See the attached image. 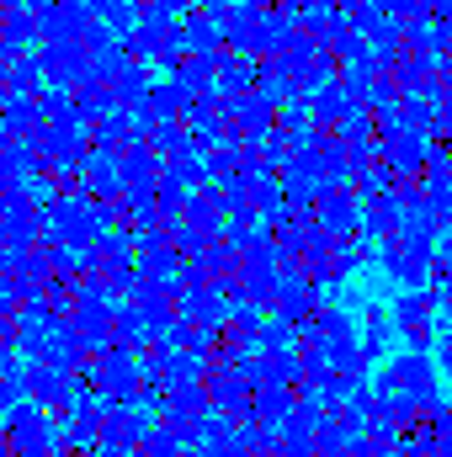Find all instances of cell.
<instances>
[{
	"mask_svg": "<svg viewBox=\"0 0 452 457\" xmlns=\"http://www.w3.org/2000/svg\"><path fill=\"white\" fill-rule=\"evenodd\" d=\"M107 234L102 224V203H91L86 192H64L48 213H43V245H96Z\"/></svg>",
	"mask_w": 452,
	"mask_h": 457,
	"instance_id": "cell-1",
	"label": "cell"
},
{
	"mask_svg": "<svg viewBox=\"0 0 452 457\" xmlns=\"http://www.w3.org/2000/svg\"><path fill=\"white\" fill-rule=\"evenodd\" d=\"M80 383L91 388V394H102L107 404H138V388H144V372H138V356H128V351H102V356H91L86 361V372H80Z\"/></svg>",
	"mask_w": 452,
	"mask_h": 457,
	"instance_id": "cell-2",
	"label": "cell"
},
{
	"mask_svg": "<svg viewBox=\"0 0 452 457\" xmlns=\"http://www.w3.org/2000/svg\"><path fill=\"white\" fill-rule=\"evenodd\" d=\"M5 447H11V457H59L64 436H59V420L43 415V404L27 399L5 415Z\"/></svg>",
	"mask_w": 452,
	"mask_h": 457,
	"instance_id": "cell-3",
	"label": "cell"
},
{
	"mask_svg": "<svg viewBox=\"0 0 452 457\" xmlns=\"http://www.w3.org/2000/svg\"><path fill=\"white\" fill-rule=\"evenodd\" d=\"M80 394H86L80 378H70V372H59V367H48V361H27V399L43 404L48 415H70V404H75Z\"/></svg>",
	"mask_w": 452,
	"mask_h": 457,
	"instance_id": "cell-4",
	"label": "cell"
},
{
	"mask_svg": "<svg viewBox=\"0 0 452 457\" xmlns=\"http://www.w3.org/2000/svg\"><path fill=\"white\" fill-rule=\"evenodd\" d=\"M32 11H38L43 43H80L91 27V11L80 0H32Z\"/></svg>",
	"mask_w": 452,
	"mask_h": 457,
	"instance_id": "cell-5",
	"label": "cell"
},
{
	"mask_svg": "<svg viewBox=\"0 0 452 457\" xmlns=\"http://www.w3.org/2000/svg\"><path fill=\"white\" fill-rule=\"evenodd\" d=\"M38 59H43L48 86H64V91H75V86L91 75V54H86V43H43Z\"/></svg>",
	"mask_w": 452,
	"mask_h": 457,
	"instance_id": "cell-6",
	"label": "cell"
},
{
	"mask_svg": "<svg viewBox=\"0 0 452 457\" xmlns=\"http://www.w3.org/2000/svg\"><path fill=\"white\" fill-rule=\"evenodd\" d=\"M0 122L16 133V138H38L43 128H48V112H43V102L38 96H21V91H5V107H0Z\"/></svg>",
	"mask_w": 452,
	"mask_h": 457,
	"instance_id": "cell-7",
	"label": "cell"
},
{
	"mask_svg": "<svg viewBox=\"0 0 452 457\" xmlns=\"http://www.w3.org/2000/svg\"><path fill=\"white\" fill-rule=\"evenodd\" d=\"M176 37H181V48H187V59H197V54H219L224 48V32H219V21L197 5V11H187L181 16V27H176Z\"/></svg>",
	"mask_w": 452,
	"mask_h": 457,
	"instance_id": "cell-8",
	"label": "cell"
},
{
	"mask_svg": "<svg viewBox=\"0 0 452 457\" xmlns=\"http://www.w3.org/2000/svg\"><path fill=\"white\" fill-rule=\"evenodd\" d=\"M245 138H261V133H272L277 128V102L266 96V91H250V96H234V117H229Z\"/></svg>",
	"mask_w": 452,
	"mask_h": 457,
	"instance_id": "cell-9",
	"label": "cell"
},
{
	"mask_svg": "<svg viewBox=\"0 0 452 457\" xmlns=\"http://www.w3.org/2000/svg\"><path fill=\"white\" fill-rule=\"evenodd\" d=\"M261 80V64L250 54H234V48H219V96H250Z\"/></svg>",
	"mask_w": 452,
	"mask_h": 457,
	"instance_id": "cell-10",
	"label": "cell"
},
{
	"mask_svg": "<svg viewBox=\"0 0 452 457\" xmlns=\"http://www.w3.org/2000/svg\"><path fill=\"white\" fill-rule=\"evenodd\" d=\"M314 224L325 228L331 239L351 234V228H356V203H351L346 192H336V187H325V192H320V208H314Z\"/></svg>",
	"mask_w": 452,
	"mask_h": 457,
	"instance_id": "cell-11",
	"label": "cell"
},
{
	"mask_svg": "<svg viewBox=\"0 0 452 457\" xmlns=\"http://www.w3.org/2000/svg\"><path fill=\"white\" fill-rule=\"evenodd\" d=\"M91 144H96V149H107V154H128L133 144H144V133H138V122H133L128 112H113L107 122H96V128H91Z\"/></svg>",
	"mask_w": 452,
	"mask_h": 457,
	"instance_id": "cell-12",
	"label": "cell"
},
{
	"mask_svg": "<svg viewBox=\"0 0 452 457\" xmlns=\"http://www.w3.org/2000/svg\"><path fill=\"white\" fill-rule=\"evenodd\" d=\"M176 80H181L197 102H213V96H219V54H197V59H187V64L176 70Z\"/></svg>",
	"mask_w": 452,
	"mask_h": 457,
	"instance_id": "cell-13",
	"label": "cell"
},
{
	"mask_svg": "<svg viewBox=\"0 0 452 457\" xmlns=\"http://www.w3.org/2000/svg\"><path fill=\"white\" fill-rule=\"evenodd\" d=\"M113 96H117V107H122V112L144 107V102L155 96V75H149V64H138V59H133V64L113 80Z\"/></svg>",
	"mask_w": 452,
	"mask_h": 457,
	"instance_id": "cell-14",
	"label": "cell"
},
{
	"mask_svg": "<svg viewBox=\"0 0 452 457\" xmlns=\"http://www.w3.org/2000/svg\"><path fill=\"white\" fill-rule=\"evenodd\" d=\"M293 415H298V388H261V394H255V420H261V426L282 431Z\"/></svg>",
	"mask_w": 452,
	"mask_h": 457,
	"instance_id": "cell-15",
	"label": "cell"
},
{
	"mask_svg": "<svg viewBox=\"0 0 452 457\" xmlns=\"http://www.w3.org/2000/svg\"><path fill=\"white\" fill-rule=\"evenodd\" d=\"M75 107H80V117H86L91 128H96V122H107L113 112H122V107H117V96H113V86H102V80H91V75L75 86Z\"/></svg>",
	"mask_w": 452,
	"mask_h": 457,
	"instance_id": "cell-16",
	"label": "cell"
},
{
	"mask_svg": "<svg viewBox=\"0 0 452 457\" xmlns=\"http://www.w3.org/2000/svg\"><path fill=\"white\" fill-rule=\"evenodd\" d=\"M160 176H165V160H160L149 144H133V149L122 154V181H128V187H160Z\"/></svg>",
	"mask_w": 452,
	"mask_h": 457,
	"instance_id": "cell-17",
	"label": "cell"
},
{
	"mask_svg": "<svg viewBox=\"0 0 452 457\" xmlns=\"http://www.w3.org/2000/svg\"><path fill=\"white\" fill-rule=\"evenodd\" d=\"M0 170H11L16 181H32V176H43L48 165H43L38 144H27V138H11V144L0 149Z\"/></svg>",
	"mask_w": 452,
	"mask_h": 457,
	"instance_id": "cell-18",
	"label": "cell"
},
{
	"mask_svg": "<svg viewBox=\"0 0 452 457\" xmlns=\"http://www.w3.org/2000/svg\"><path fill=\"white\" fill-rule=\"evenodd\" d=\"M43 80H48V75H43V59H38V54H16V59H11V75H5V91L43 96V91H48Z\"/></svg>",
	"mask_w": 452,
	"mask_h": 457,
	"instance_id": "cell-19",
	"label": "cell"
},
{
	"mask_svg": "<svg viewBox=\"0 0 452 457\" xmlns=\"http://www.w3.org/2000/svg\"><path fill=\"white\" fill-rule=\"evenodd\" d=\"M16 54H27V43H38L43 32H38V11L32 5H21V11H5V32H0Z\"/></svg>",
	"mask_w": 452,
	"mask_h": 457,
	"instance_id": "cell-20",
	"label": "cell"
},
{
	"mask_svg": "<svg viewBox=\"0 0 452 457\" xmlns=\"http://www.w3.org/2000/svg\"><path fill=\"white\" fill-rule=\"evenodd\" d=\"M128 64H133V54H128V43H113L107 54H96V59H91V80H102V86H113V80L122 75V70H128Z\"/></svg>",
	"mask_w": 452,
	"mask_h": 457,
	"instance_id": "cell-21",
	"label": "cell"
},
{
	"mask_svg": "<svg viewBox=\"0 0 452 457\" xmlns=\"http://www.w3.org/2000/svg\"><path fill=\"white\" fill-rule=\"evenodd\" d=\"M138 457H187V447L165 431V426H155L149 436H144V447H138Z\"/></svg>",
	"mask_w": 452,
	"mask_h": 457,
	"instance_id": "cell-22",
	"label": "cell"
},
{
	"mask_svg": "<svg viewBox=\"0 0 452 457\" xmlns=\"http://www.w3.org/2000/svg\"><path fill=\"white\" fill-rule=\"evenodd\" d=\"M80 43H86V54H91V59H96V54H107V48H113V43H122V37H117L113 27H107V21H91V27H86V37H80Z\"/></svg>",
	"mask_w": 452,
	"mask_h": 457,
	"instance_id": "cell-23",
	"label": "cell"
},
{
	"mask_svg": "<svg viewBox=\"0 0 452 457\" xmlns=\"http://www.w3.org/2000/svg\"><path fill=\"white\" fill-rule=\"evenodd\" d=\"M394 378H399V383H410V388H421V383H426V367L410 356V361H399V367H394Z\"/></svg>",
	"mask_w": 452,
	"mask_h": 457,
	"instance_id": "cell-24",
	"label": "cell"
},
{
	"mask_svg": "<svg viewBox=\"0 0 452 457\" xmlns=\"http://www.w3.org/2000/svg\"><path fill=\"white\" fill-rule=\"evenodd\" d=\"M362 266V245H340V255H336V277L340 271H356Z\"/></svg>",
	"mask_w": 452,
	"mask_h": 457,
	"instance_id": "cell-25",
	"label": "cell"
},
{
	"mask_svg": "<svg viewBox=\"0 0 452 457\" xmlns=\"http://www.w3.org/2000/svg\"><path fill=\"white\" fill-rule=\"evenodd\" d=\"M389 154H394V165H399V170L421 160V154H415V144H405V138H394V144H389Z\"/></svg>",
	"mask_w": 452,
	"mask_h": 457,
	"instance_id": "cell-26",
	"label": "cell"
},
{
	"mask_svg": "<svg viewBox=\"0 0 452 457\" xmlns=\"http://www.w3.org/2000/svg\"><path fill=\"white\" fill-rule=\"evenodd\" d=\"M16 309H21V303H16V282H11V277H0V314H11V320H16Z\"/></svg>",
	"mask_w": 452,
	"mask_h": 457,
	"instance_id": "cell-27",
	"label": "cell"
},
{
	"mask_svg": "<svg viewBox=\"0 0 452 457\" xmlns=\"http://www.w3.org/2000/svg\"><path fill=\"white\" fill-rule=\"evenodd\" d=\"M11 345H16V320L0 314V351H11Z\"/></svg>",
	"mask_w": 452,
	"mask_h": 457,
	"instance_id": "cell-28",
	"label": "cell"
},
{
	"mask_svg": "<svg viewBox=\"0 0 452 457\" xmlns=\"http://www.w3.org/2000/svg\"><path fill=\"white\" fill-rule=\"evenodd\" d=\"M399 320H405V325H421V298H410V303H399Z\"/></svg>",
	"mask_w": 452,
	"mask_h": 457,
	"instance_id": "cell-29",
	"label": "cell"
},
{
	"mask_svg": "<svg viewBox=\"0 0 452 457\" xmlns=\"http://www.w3.org/2000/svg\"><path fill=\"white\" fill-rule=\"evenodd\" d=\"M21 5H32V0H0V11H21Z\"/></svg>",
	"mask_w": 452,
	"mask_h": 457,
	"instance_id": "cell-30",
	"label": "cell"
},
{
	"mask_svg": "<svg viewBox=\"0 0 452 457\" xmlns=\"http://www.w3.org/2000/svg\"><path fill=\"white\" fill-rule=\"evenodd\" d=\"M346 457H372V453H367V447H351V453H346Z\"/></svg>",
	"mask_w": 452,
	"mask_h": 457,
	"instance_id": "cell-31",
	"label": "cell"
},
{
	"mask_svg": "<svg viewBox=\"0 0 452 457\" xmlns=\"http://www.w3.org/2000/svg\"><path fill=\"white\" fill-rule=\"evenodd\" d=\"M0 32H5V11H0Z\"/></svg>",
	"mask_w": 452,
	"mask_h": 457,
	"instance_id": "cell-32",
	"label": "cell"
}]
</instances>
